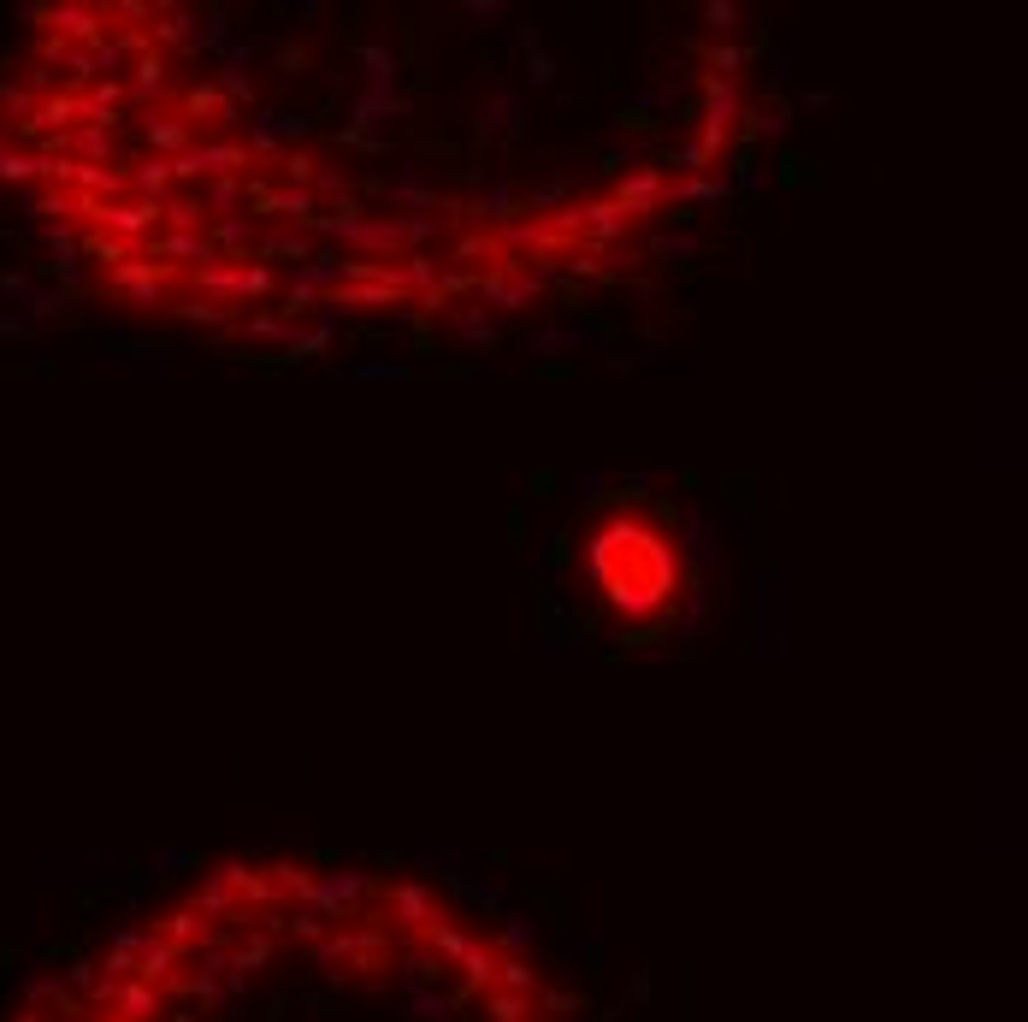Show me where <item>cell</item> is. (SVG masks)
<instances>
[{"label": "cell", "instance_id": "obj_1", "mask_svg": "<svg viewBox=\"0 0 1028 1022\" xmlns=\"http://www.w3.org/2000/svg\"><path fill=\"white\" fill-rule=\"evenodd\" d=\"M585 574L603 591L609 609L627 615V627L644 621H668L674 597H680V550L668 544V532H656L639 514H615L609 526L591 532L585 550Z\"/></svg>", "mask_w": 1028, "mask_h": 1022}]
</instances>
